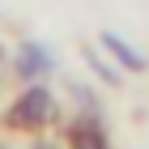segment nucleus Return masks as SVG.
<instances>
[{"instance_id":"f257e3e1","label":"nucleus","mask_w":149,"mask_h":149,"mask_svg":"<svg viewBox=\"0 0 149 149\" xmlns=\"http://www.w3.org/2000/svg\"><path fill=\"white\" fill-rule=\"evenodd\" d=\"M22 107H26V111H22V119H43L51 102H47V94H30V98H26Z\"/></svg>"}]
</instances>
